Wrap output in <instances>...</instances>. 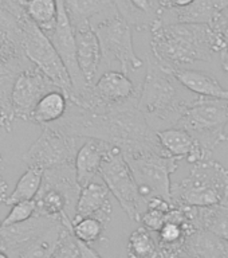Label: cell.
<instances>
[{
	"label": "cell",
	"mask_w": 228,
	"mask_h": 258,
	"mask_svg": "<svg viewBox=\"0 0 228 258\" xmlns=\"http://www.w3.org/2000/svg\"><path fill=\"white\" fill-rule=\"evenodd\" d=\"M137 97L105 112H92L68 101L66 114L50 125L68 136L105 141L120 148L122 153L134 151L167 153L157 133L137 106Z\"/></svg>",
	"instance_id": "1"
},
{
	"label": "cell",
	"mask_w": 228,
	"mask_h": 258,
	"mask_svg": "<svg viewBox=\"0 0 228 258\" xmlns=\"http://www.w3.org/2000/svg\"><path fill=\"white\" fill-rule=\"evenodd\" d=\"M181 84L167 66L149 52L146 73L138 89L137 106L155 132L177 126L195 100L188 98Z\"/></svg>",
	"instance_id": "2"
},
{
	"label": "cell",
	"mask_w": 228,
	"mask_h": 258,
	"mask_svg": "<svg viewBox=\"0 0 228 258\" xmlns=\"http://www.w3.org/2000/svg\"><path fill=\"white\" fill-rule=\"evenodd\" d=\"M150 38L152 55L169 69L207 62L216 54L208 24H157Z\"/></svg>",
	"instance_id": "3"
},
{
	"label": "cell",
	"mask_w": 228,
	"mask_h": 258,
	"mask_svg": "<svg viewBox=\"0 0 228 258\" xmlns=\"http://www.w3.org/2000/svg\"><path fill=\"white\" fill-rule=\"evenodd\" d=\"M172 203L211 207L228 202V169L211 159L192 164L188 176L172 183Z\"/></svg>",
	"instance_id": "4"
},
{
	"label": "cell",
	"mask_w": 228,
	"mask_h": 258,
	"mask_svg": "<svg viewBox=\"0 0 228 258\" xmlns=\"http://www.w3.org/2000/svg\"><path fill=\"white\" fill-rule=\"evenodd\" d=\"M81 189L82 187L77 180L75 164L44 171L43 183L34 199L36 203L35 215L56 219L72 229Z\"/></svg>",
	"instance_id": "5"
},
{
	"label": "cell",
	"mask_w": 228,
	"mask_h": 258,
	"mask_svg": "<svg viewBox=\"0 0 228 258\" xmlns=\"http://www.w3.org/2000/svg\"><path fill=\"white\" fill-rule=\"evenodd\" d=\"M122 155L138 185L141 197L146 203L152 198H163L172 202L171 176L176 172L180 161L167 153L150 151H134Z\"/></svg>",
	"instance_id": "6"
},
{
	"label": "cell",
	"mask_w": 228,
	"mask_h": 258,
	"mask_svg": "<svg viewBox=\"0 0 228 258\" xmlns=\"http://www.w3.org/2000/svg\"><path fill=\"white\" fill-rule=\"evenodd\" d=\"M228 100L197 97L177 124L192 135L212 155L213 149L228 140Z\"/></svg>",
	"instance_id": "7"
},
{
	"label": "cell",
	"mask_w": 228,
	"mask_h": 258,
	"mask_svg": "<svg viewBox=\"0 0 228 258\" xmlns=\"http://www.w3.org/2000/svg\"><path fill=\"white\" fill-rule=\"evenodd\" d=\"M19 43L30 62L40 69L70 98L72 84L67 69L50 38L27 15L20 19Z\"/></svg>",
	"instance_id": "8"
},
{
	"label": "cell",
	"mask_w": 228,
	"mask_h": 258,
	"mask_svg": "<svg viewBox=\"0 0 228 258\" xmlns=\"http://www.w3.org/2000/svg\"><path fill=\"white\" fill-rule=\"evenodd\" d=\"M100 179L116 198L132 221L140 222L148 210V203L141 197L133 173L120 148L110 145L101 164Z\"/></svg>",
	"instance_id": "9"
},
{
	"label": "cell",
	"mask_w": 228,
	"mask_h": 258,
	"mask_svg": "<svg viewBox=\"0 0 228 258\" xmlns=\"http://www.w3.org/2000/svg\"><path fill=\"white\" fill-rule=\"evenodd\" d=\"M92 27L100 40L101 68H110L117 62L125 74L142 68L144 63L133 47V28L118 12L97 22Z\"/></svg>",
	"instance_id": "10"
},
{
	"label": "cell",
	"mask_w": 228,
	"mask_h": 258,
	"mask_svg": "<svg viewBox=\"0 0 228 258\" xmlns=\"http://www.w3.org/2000/svg\"><path fill=\"white\" fill-rule=\"evenodd\" d=\"M78 137L68 136L52 125L42 126V133L35 143L24 152L22 160L27 167H38L43 171L75 164L78 149L84 143Z\"/></svg>",
	"instance_id": "11"
},
{
	"label": "cell",
	"mask_w": 228,
	"mask_h": 258,
	"mask_svg": "<svg viewBox=\"0 0 228 258\" xmlns=\"http://www.w3.org/2000/svg\"><path fill=\"white\" fill-rule=\"evenodd\" d=\"M137 96L138 89L134 86L128 74L117 70H108L97 82H93L84 94L68 101L92 112H105L126 104Z\"/></svg>",
	"instance_id": "12"
},
{
	"label": "cell",
	"mask_w": 228,
	"mask_h": 258,
	"mask_svg": "<svg viewBox=\"0 0 228 258\" xmlns=\"http://www.w3.org/2000/svg\"><path fill=\"white\" fill-rule=\"evenodd\" d=\"M58 7H59L58 20H56L55 30L50 35V40L54 44L56 52L59 54L60 59L67 69L68 76L71 78L72 96L68 100H72V98L84 94L92 84H89L88 81L85 80L80 64H78L75 32H74L71 22L68 19L67 12L64 10L63 0H58Z\"/></svg>",
	"instance_id": "13"
},
{
	"label": "cell",
	"mask_w": 228,
	"mask_h": 258,
	"mask_svg": "<svg viewBox=\"0 0 228 258\" xmlns=\"http://www.w3.org/2000/svg\"><path fill=\"white\" fill-rule=\"evenodd\" d=\"M60 90L40 69L31 64L22 72L12 90V109L16 120L30 121L34 109L47 93Z\"/></svg>",
	"instance_id": "14"
},
{
	"label": "cell",
	"mask_w": 228,
	"mask_h": 258,
	"mask_svg": "<svg viewBox=\"0 0 228 258\" xmlns=\"http://www.w3.org/2000/svg\"><path fill=\"white\" fill-rule=\"evenodd\" d=\"M19 43L6 39L0 44V106L12 109V90L18 77L31 66ZM14 110V109H12Z\"/></svg>",
	"instance_id": "15"
},
{
	"label": "cell",
	"mask_w": 228,
	"mask_h": 258,
	"mask_svg": "<svg viewBox=\"0 0 228 258\" xmlns=\"http://www.w3.org/2000/svg\"><path fill=\"white\" fill-rule=\"evenodd\" d=\"M56 219L34 215L31 219L18 223V225L0 227V250H3L14 258L19 254L24 247H27L31 242L51 227Z\"/></svg>",
	"instance_id": "16"
},
{
	"label": "cell",
	"mask_w": 228,
	"mask_h": 258,
	"mask_svg": "<svg viewBox=\"0 0 228 258\" xmlns=\"http://www.w3.org/2000/svg\"><path fill=\"white\" fill-rule=\"evenodd\" d=\"M156 133L165 152L179 161L187 160L189 164H196L199 161L212 157V155L207 152L199 144V141L185 129L173 126Z\"/></svg>",
	"instance_id": "17"
},
{
	"label": "cell",
	"mask_w": 228,
	"mask_h": 258,
	"mask_svg": "<svg viewBox=\"0 0 228 258\" xmlns=\"http://www.w3.org/2000/svg\"><path fill=\"white\" fill-rule=\"evenodd\" d=\"M110 191L104 181H93L81 189L77 205V218L92 217L101 221L105 226L112 221L113 205L110 201ZM74 222V221H72Z\"/></svg>",
	"instance_id": "18"
},
{
	"label": "cell",
	"mask_w": 228,
	"mask_h": 258,
	"mask_svg": "<svg viewBox=\"0 0 228 258\" xmlns=\"http://www.w3.org/2000/svg\"><path fill=\"white\" fill-rule=\"evenodd\" d=\"M117 11L137 31H152L160 24L163 6L160 0H113Z\"/></svg>",
	"instance_id": "19"
},
{
	"label": "cell",
	"mask_w": 228,
	"mask_h": 258,
	"mask_svg": "<svg viewBox=\"0 0 228 258\" xmlns=\"http://www.w3.org/2000/svg\"><path fill=\"white\" fill-rule=\"evenodd\" d=\"M225 7H228V0H195L184 8L163 10L160 23L211 24L219 12Z\"/></svg>",
	"instance_id": "20"
},
{
	"label": "cell",
	"mask_w": 228,
	"mask_h": 258,
	"mask_svg": "<svg viewBox=\"0 0 228 258\" xmlns=\"http://www.w3.org/2000/svg\"><path fill=\"white\" fill-rule=\"evenodd\" d=\"M74 28V27H72ZM77 42V58L78 64L85 80L89 84L93 81L100 72L101 68V46L96 31L93 30L92 24H84L74 28Z\"/></svg>",
	"instance_id": "21"
},
{
	"label": "cell",
	"mask_w": 228,
	"mask_h": 258,
	"mask_svg": "<svg viewBox=\"0 0 228 258\" xmlns=\"http://www.w3.org/2000/svg\"><path fill=\"white\" fill-rule=\"evenodd\" d=\"M110 144L96 139H86L78 149L75 157L77 180L81 187L90 184L100 177L104 156Z\"/></svg>",
	"instance_id": "22"
},
{
	"label": "cell",
	"mask_w": 228,
	"mask_h": 258,
	"mask_svg": "<svg viewBox=\"0 0 228 258\" xmlns=\"http://www.w3.org/2000/svg\"><path fill=\"white\" fill-rule=\"evenodd\" d=\"M169 69V68H168ZM183 88L193 94L204 98H221L228 100V89L216 80V77L201 70L180 68L169 69Z\"/></svg>",
	"instance_id": "23"
},
{
	"label": "cell",
	"mask_w": 228,
	"mask_h": 258,
	"mask_svg": "<svg viewBox=\"0 0 228 258\" xmlns=\"http://www.w3.org/2000/svg\"><path fill=\"white\" fill-rule=\"evenodd\" d=\"M63 6L74 28L84 24L93 26L118 12L113 0H63Z\"/></svg>",
	"instance_id": "24"
},
{
	"label": "cell",
	"mask_w": 228,
	"mask_h": 258,
	"mask_svg": "<svg viewBox=\"0 0 228 258\" xmlns=\"http://www.w3.org/2000/svg\"><path fill=\"white\" fill-rule=\"evenodd\" d=\"M181 249L195 258H228V242L205 229L191 231Z\"/></svg>",
	"instance_id": "25"
},
{
	"label": "cell",
	"mask_w": 228,
	"mask_h": 258,
	"mask_svg": "<svg viewBox=\"0 0 228 258\" xmlns=\"http://www.w3.org/2000/svg\"><path fill=\"white\" fill-rule=\"evenodd\" d=\"M189 222L196 229L212 231L228 242V202L211 207H187Z\"/></svg>",
	"instance_id": "26"
},
{
	"label": "cell",
	"mask_w": 228,
	"mask_h": 258,
	"mask_svg": "<svg viewBox=\"0 0 228 258\" xmlns=\"http://www.w3.org/2000/svg\"><path fill=\"white\" fill-rule=\"evenodd\" d=\"M68 108V98L62 90H52L47 93L34 109L30 122L40 126L54 124L66 114Z\"/></svg>",
	"instance_id": "27"
},
{
	"label": "cell",
	"mask_w": 228,
	"mask_h": 258,
	"mask_svg": "<svg viewBox=\"0 0 228 258\" xmlns=\"http://www.w3.org/2000/svg\"><path fill=\"white\" fill-rule=\"evenodd\" d=\"M58 0H27L26 15L50 38L58 20Z\"/></svg>",
	"instance_id": "28"
},
{
	"label": "cell",
	"mask_w": 228,
	"mask_h": 258,
	"mask_svg": "<svg viewBox=\"0 0 228 258\" xmlns=\"http://www.w3.org/2000/svg\"><path fill=\"white\" fill-rule=\"evenodd\" d=\"M44 171L38 167H28L26 172L19 177L15 188L8 195L6 205L14 206L20 202L34 201L43 183Z\"/></svg>",
	"instance_id": "29"
},
{
	"label": "cell",
	"mask_w": 228,
	"mask_h": 258,
	"mask_svg": "<svg viewBox=\"0 0 228 258\" xmlns=\"http://www.w3.org/2000/svg\"><path fill=\"white\" fill-rule=\"evenodd\" d=\"M128 258H160L161 250L156 237L144 226L137 227L129 235L126 245Z\"/></svg>",
	"instance_id": "30"
},
{
	"label": "cell",
	"mask_w": 228,
	"mask_h": 258,
	"mask_svg": "<svg viewBox=\"0 0 228 258\" xmlns=\"http://www.w3.org/2000/svg\"><path fill=\"white\" fill-rule=\"evenodd\" d=\"M106 226L96 218H77L72 222V234L78 241L92 245L94 242L104 239Z\"/></svg>",
	"instance_id": "31"
},
{
	"label": "cell",
	"mask_w": 228,
	"mask_h": 258,
	"mask_svg": "<svg viewBox=\"0 0 228 258\" xmlns=\"http://www.w3.org/2000/svg\"><path fill=\"white\" fill-rule=\"evenodd\" d=\"M208 26L212 34L213 48L216 54H220L228 43V7L221 10L219 15Z\"/></svg>",
	"instance_id": "32"
},
{
	"label": "cell",
	"mask_w": 228,
	"mask_h": 258,
	"mask_svg": "<svg viewBox=\"0 0 228 258\" xmlns=\"http://www.w3.org/2000/svg\"><path fill=\"white\" fill-rule=\"evenodd\" d=\"M36 214V203L35 201L20 202L12 206L11 211L4 219L0 221V227H8V226L18 225L23 222L31 219Z\"/></svg>",
	"instance_id": "33"
},
{
	"label": "cell",
	"mask_w": 228,
	"mask_h": 258,
	"mask_svg": "<svg viewBox=\"0 0 228 258\" xmlns=\"http://www.w3.org/2000/svg\"><path fill=\"white\" fill-rule=\"evenodd\" d=\"M168 213L169 211H163L159 209H148L141 217V226H144L145 229L156 234L167 223Z\"/></svg>",
	"instance_id": "34"
},
{
	"label": "cell",
	"mask_w": 228,
	"mask_h": 258,
	"mask_svg": "<svg viewBox=\"0 0 228 258\" xmlns=\"http://www.w3.org/2000/svg\"><path fill=\"white\" fill-rule=\"evenodd\" d=\"M77 241H78V239H77ZM78 247H80L81 258H102L92 245H88V243H84V242L78 241Z\"/></svg>",
	"instance_id": "35"
},
{
	"label": "cell",
	"mask_w": 228,
	"mask_h": 258,
	"mask_svg": "<svg viewBox=\"0 0 228 258\" xmlns=\"http://www.w3.org/2000/svg\"><path fill=\"white\" fill-rule=\"evenodd\" d=\"M8 183L3 176L0 175V205H6V201L8 198Z\"/></svg>",
	"instance_id": "36"
},
{
	"label": "cell",
	"mask_w": 228,
	"mask_h": 258,
	"mask_svg": "<svg viewBox=\"0 0 228 258\" xmlns=\"http://www.w3.org/2000/svg\"><path fill=\"white\" fill-rule=\"evenodd\" d=\"M161 255L165 258H195L193 255H191V254L185 253L183 249L176 250V251H173V253H169V254H161Z\"/></svg>",
	"instance_id": "37"
},
{
	"label": "cell",
	"mask_w": 228,
	"mask_h": 258,
	"mask_svg": "<svg viewBox=\"0 0 228 258\" xmlns=\"http://www.w3.org/2000/svg\"><path fill=\"white\" fill-rule=\"evenodd\" d=\"M220 62H221V68L224 72L228 73V43L225 46V48L220 52Z\"/></svg>",
	"instance_id": "38"
},
{
	"label": "cell",
	"mask_w": 228,
	"mask_h": 258,
	"mask_svg": "<svg viewBox=\"0 0 228 258\" xmlns=\"http://www.w3.org/2000/svg\"><path fill=\"white\" fill-rule=\"evenodd\" d=\"M160 2H161V6H163V10L168 7V4L171 3V0H160Z\"/></svg>",
	"instance_id": "39"
},
{
	"label": "cell",
	"mask_w": 228,
	"mask_h": 258,
	"mask_svg": "<svg viewBox=\"0 0 228 258\" xmlns=\"http://www.w3.org/2000/svg\"><path fill=\"white\" fill-rule=\"evenodd\" d=\"M0 258H10V255L6 251H3V250H0Z\"/></svg>",
	"instance_id": "40"
},
{
	"label": "cell",
	"mask_w": 228,
	"mask_h": 258,
	"mask_svg": "<svg viewBox=\"0 0 228 258\" xmlns=\"http://www.w3.org/2000/svg\"><path fill=\"white\" fill-rule=\"evenodd\" d=\"M160 258H165V257H163V255H160Z\"/></svg>",
	"instance_id": "41"
}]
</instances>
